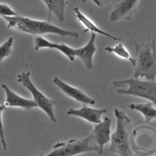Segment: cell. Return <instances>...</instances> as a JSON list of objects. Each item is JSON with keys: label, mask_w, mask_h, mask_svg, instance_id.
I'll list each match as a JSON object with an SVG mask.
<instances>
[{"label": "cell", "mask_w": 156, "mask_h": 156, "mask_svg": "<svg viewBox=\"0 0 156 156\" xmlns=\"http://www.w3.org/2000/svg\"><path fill=\"white\" fill-rule=\"evenodd\" d=\"M7 22V27L15 30L41 36L44 34H56L62 37L78 38L79 33L60 28L49 21L32 19L18 15L14 17H2Z\"/></svg>", "instance_id": "cell-1"}, {"label": "cell", "mask_w": 156, "mask_h": 156, "mask_svg": "<svg viewBox=\"0 0 156 156\" xmlns=\"http://www.w3.org/2000/svg\"><path fill=\"white\" fill-rule=\"evenodd\" d=\"M116 128L112 133L109 151L119 156H133V128L131 120L124 112L115 108Z\"/></svg>", "instance_id": "cell-2"}, {"label": "cell", "mask_w": 156, "mask_h": 156, "mask_svg": "<svg viewBox=\"0 0 156 156\" xmlns=\"http://www.w3.org/2000/svg\"><path fill=\"white\" fill-rule=\"evenodd\" d=\"M135 64L132 77L155 81L156 78V46L148 38L146 43H135Z\"/></svg>", "instance_id": "cell-3"}, {"label": "cell", "mask_w": 156, "mask_h": 156, "mask_svg": "<svg viewBox=\"0 0 156 156\" xmlns=\"http://www.w3.org/2000/svg\"><path fill=\"white\" fill-rule=\"evenodd\" d=\"M113 87L118 88L116 91L119 94L131 95L148 99L156 105V82L143 80L130 77L122 80L112 82Z\"/></svg>", "instance_id": "cell-4"}, {"label": "cell", "mask_w": 156, "mask_h": 156, "mask_svg": "<svg viewBox=\"0 0 156 156\" xmlns=\"http://www.w3.org/2000/svg\"><path fill=\"white\" fill-rule=\"evenodd\" d=\"M99 149L92 136L90 134L81 139H71L67 141L57 142L47 156H76L77 155L96 151Z\"/></svg>", "instance_id": "cell-5"}, {"label": "cell", "mask_w": 156, "mask_h": 156, "mask_svg": "<svg viewBox=\"0 0 156 156\" xmlns=\"http://www.w3.org/2000/svg\"><path fill=\"white\" fill-rule=\"evenodd\" d=\"M30 72H22L18 74L17 81L21 83L32 95L33 100L36 102L38 107L41 108L53 122H57L54 113L55 101L46 97L37 89L30 77Z\"/></svg>", "instance_id": "cell-6"}, {"label": "cell", "mask_w": 156, "mask_h": 156, "mask_svg": "<svg viewBox=\"0 0 156 156\" xmlns=\"http://www.w3.org/2000/svg\"><path fill=\"white\" fill-rule=\"evenodd\" d=\"M138 3V0H112L113 7L110 14V21L131 20L137 10Z\"/></svg>", "instance_id": "cell-7"}, {"label": "cell", "mask_w": 156, "mask_h": 156, "mask_svg": "<svg viewBox=\"0 0 156 156\" xmlns=\"http://www.w3.org/2000/svg\"><path fill=\"white\" fill-rule=\"evenodd\" d=\"M112 120L108 117H105L104 120L99 124H95L90 133L98 147V154L101 155L104 152V147L111 141Z\"/></svg>", "instance_id": "cell-8"}, {"label": "cell", "mask_w": 156, "mask_h": 156, "mask_svg": "<svg viewBox=\"0 0 156 156\" xmlns=\"http://www.w3.org/2000/svg\"><path fill=\"white\" fill-rule=\"evenodd\" d=\"M2 88L5 93V99L2 104L6 108L14 107L30 110L33 108L38 107L37 104L33 99H27L20 96L10 89L7 85L2 84Z\"/></svg>", "instance_id": "cell-9"}, {"label": "cell", "mask_w": 156, "mask_h": 156, "mask_svg": "<svg viewBox=\"0 0 156 156\" xmlns=\"http://www.w3.org/2000/svg\"><path fill=\"white\" fill-rule=\"evenodd\" d=\"M53 82L65 94L75 101L85 104L94 105L95 104V101L83 91L65 83L58 77H55L53 79Z\"/></svg>", "instance_id": "cell-10"}, {"label": "cell", "mask_w": 156, "mask_h": 156, "mask_svg": "<svg viewBox=\"0 0 156 156\" xmlns=\"http://www.w3.org/2000/svg\"><path fill=\"white\" fill-rule=\"evenodd\" d=\"M96 34L91 33L90 38L87 43L83 46L74 49V55L77 57L83 63L87 69L91 70L93 68V58L94 54L97 51L95 45Z\"/></svg>", "instance_id": "cell-11"}, {"label": "cell", "mask_w": 156, "mask_h": 156, "mask_svg": "<svg viewBox=\"0 0 156 156\" xmlns=\"http://www.w3.org/2000/svg\"><path fill=\"white\" fill-rule=\"evenodd\" d=\"M106 112L107 110L105 108L98 109L83 105L78 109L69 108L67 111V115L78 116L90 123L97 124L102 121L101 116Z\"/></svg>", "instance_id": "cell-12"}, {"label": "cell", "mask_w": 156, "mask_h": 156, "mask_svg": "<svg viewBox=\"0 0 156 156\" xmlns=\"http://www.w3.org/2000/svg\"><path fill=\"white\" fill-rule=\"evenodd\" d=\"M41 48L55 49L58 50L71 61H74L76 57L74 55V49L65 43H52L41 36H37L34 40V49L36 51H38Z\"/></svg>", "instance_id": "cell-13"}, {"label": "cell", "mask_w": 156, "mask_h": 156, "mask_svg": "<svg viewBox=\"0 0 156 156\" xmlns=\"http://www.w3.org/2000/svg\"><path fill=\"white\" fill-rule=\"evenodd\" d=\"M74 12L75 14L76 17L77 19L85 26L86 28L85 32L87 31H90L91 33H94V34H98L100 35H102L105 37H107L108 38H110L112 40H116V41H121V40L118 37H116L105 31L103 30L102 29H100L98 26H97L90 18H88L87 16H86L83 13H82V12L79 9L78 7L74 8Z\"/></svg>", "instance_id": "cell-14"}, {"label": "cell", "mask_w": 156, "mask_h": 156, "mask_svg": "<svg viewBox=\"0 0 156 156\" xmlns=\"http://www.w3.org/2000/svg\"><path fill=\"white\" fill-rule=\"evenodd\" d=\"M45 4L48 11V21H49L51 13H53L60 22L65 20V13L68 1H42Z\"/></svg>", "instance_id": "cell-15"}, {"label": "cell", "mask_w": 156, "mask_h": 156, "mask_svg": "<svg viewBox=\"0 0 156 156\" xmlns=\"http://www.w3.org/2000/svg\"><path fill=\"white\" fill-rule=\"evenodd\" d=\"M152 102L130 104L129 108L132 110H136L141 113L144 116L146 122H150L156 119V108Z\"/></svg>", "instance_id": "cell-16"}, {"label": "cell", "mask_w": 156, "mask_h": 156, "mask_svg": "<svg viewBox=\"0 0 156 156\" xmlns=\"http://www.w3.org/2000/svg\"><path fill=\"white\" fill-rule=\"evenodd\" d=\"M104 49L105 51H106L109 53H113L121 58H122L124 59H126L132 63V65L134 66L135 64V58H133L130 55L129 51L127 50V49L124 47V46L122 43H118V44H116L113 47L107 46L104 48Z\"/></svg>", "instance_id": "cell-17"}, {"label": "cell", "mask_w": 156, "mask_h": 156, "mask_svg": "<svg viewBox=\"0 0 156 156\" xmlns=\"http://www.w3.org/2000/svg\"><path fill=\"white\" fill-rule=\"evenodd\" d=\"M13 43V38L9 37L5 42L0 46V62H2L4 59L8 57L12 52V48Z\"/></svg>", "instance_id": "cell-18"}, {"label": "cell", "mask_w": 156, "mask_h": 156, "mask_svg": "<svg viewBox=\"0 0 156 156\" xmlns=\"http://www.w3.org/2000/svg\"><path fill=\"white\" fill-rule=\"evenodd\" d=\"M0 15L1 17H14L18 14L6 4L0 2Z\"/></svg>", "instance_id": "cell-19"}, {"label": "cell", "mask_w": 156, "mask_h": 156, "mask_svg": "<svg viewBox=\"0 0 156 156\" xmlns=\"http://www.w3.org/2000/svg\"><path fill=\"white\" fill-rule=\"evenodd\" d=\"M5 107L4 105L3 104H1L0 105V116H1V127H0V135H1V140L4 150L7 149V145L5 140L4 137V130L3 128V122H2V113L4 110L5 109Z\"/></svg>", "instance_id": "cell-20"}, {"label": "cell", "mask_w": 156, "mask_h": 156, "mask_svg": "<svg viewBox=\"0 0 156 156\" xmlns=\"http://www.w3.org/2000/svg\"><path fill=\"white\" fill-rule=\"evenodd\" d=\"M36 156H47V155H44L43 154H42V153H40V154H38L37 155H36Z\"/></svg>", "instance_id": "cell-21"}, {"label": "cell", "mask_w": 156, "mask_h": 156, "mask_svg": "<svg viewBox=\"0 0 156 156\" xmlns=\"http://www.w3.org/2000/svg\"><path fill=\"white\" fill-rule=\"evenodd\" d=\"M154 156H156V154H154Z\"/></svg>", "instance_id": "cell-22"}]
</instances>
